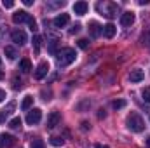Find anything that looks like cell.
I'll list each match as a JSON object with an SVG mask.
<instances>
[{"label":"cell","instance_id":"obj_1","mask_svg":"<svg viewBox=\"0 0 150 148\" xmlns=\"http://www.w3.org/2000/svg\"><path fill=\"white\" fill-rule=\"evenodd\" d=\"M126 125H127V129L133 131V132H142V131L145 129V122H143V118H142L136 111H133V113L127 115Z\"/></svg>","mask_w":150,"mask_h":148},{"label":"cell","instance_id":"obj_2","mask_svg":"<svg viewBox=\"0 0 150 148\" xmlns=\"http://www.w3.org/2000/svg\"><path fill=\"white\" fill-rule=\"evenodd\" d=\"M75 58H77L75 49L65 47V49H61V51L58 52V65H59V66H68V65H72L75 61Z\"/></svg>","mask_w":150,"mask_h":148},{"label":"cell","instance_id":"obj_3","mask_svg":"<svg viewBox=\"0 0 150 148\" xmlns=\"http://www.w3.org/2000/svg\"><path fill=\"white\" fill-rule=\"evenodd\" d=\"M42 120V110L40 108H33V110L28 111V115H26V124L28 125H35Z\"/></svg>","mask_w":150,"mask_h":148},{"label":"cell","instance_id":"obj_4","mask_svg":"<svg viewBox=\"0 0 150 148\" xmlns=\"http://www.w3.org/2000/svg\"><path fill=\"white\" fill-rule=\"evenodd\" d=\"M11 38H12V42L18 44V45H23V44H26V40H28L26 33H25L23 30H14V32L11 33Z\"/></svg>","mask_w":150,"mask_h":148},{"label":"cell","instance_id":"obj_5","mask_svg":"<svg viewBox=\"0 0 150 148\" xmlns=\"http://www.w3.org/2000/svg\"><path fill=\"white\" fill-rule=\"evenodd\" d=\"M59 120H61L59 111H51V113H49V117H47V122H45L47 129H54V127L59 124Z\"/></svg>","mask_w":150,"mask_h":148},{"label":"cell","instance_id":"obj_6","mask_svg":"<svg viewBox=\"0 0 150 148\" xmlns=\"http://www.w3.org/2000/svg\"><path fill=\"white\" fill-rule=\"evenodd\" d=\"M28 19H30V14H28L26 11H18V12H14V14H12V21H14L16 25L28 23Z\"/></svg>","mask_w":150,"mask_h":148},{"label":"cell","instance_id":"obj_7","mask_svg":"<svg viewBox=\"0 0 150 148\" xmlns=\"http://www.w3.org/2000/svg\"><path fill=\"white\" fill-rule=\"evenodd\" d=\"M47 72H49V63H47V61L38 63L37 70H35V78H37V80H42V78L47 75Z\"/></svg>","mask_w":150,"mask_h":148},{"label":"cell","instance_id":"obj_8","mask_svg":"<svg viewBox=\"0 0 150 148\" xmlns=\"http://www.w3.org/2000/svg\"><path fill=\"white\" fill-rule=\"evenodd\" d=\"M101 32H103V26L100 25V23H96V21H91L89 23V35L91 37H100L101 35Z\"/></svg>","mask_w":150,"mask_h":148},{"label":"cell","instance_id":"obj_9","mask_svg":"<svg viewBox=\"0 0 150 148\" xmlns=\"http://www.w3.org/2000/svg\"><path fill=\"white\" fill-rule=\"evenodd\" d=\"M87 9H89V5H87V2H75L74 4V12L77 16H84L86 12H87Z\"/></svg>","mask_w":150,"mask_h":148},{"label":"cell","instance_id":"obj_10","mask_svg":"<svg viewBox=\"0 0 150 148\" xmlns=\"http://www.w3.org/2000/svg\"><path fill=\"white\" fill-rule=\"evenodd\" d=\"M133 23H134V12L127 11V12H124V14L120 16V25H122V26H131Z\"/></svg>","mask_w":150,"mask_h":148},{"label":"cell","instance_id":"obj_11","mask_svg":"<svg viewBox=\"0 0 150 148\" xmlns=\"http://www.w3.org/2000/svg\"><path fill=\"white\" fill-rule=\"evenodd\" d=\"M68 21H70V16L68 14H59V16H56L54 18V26L56 28H63V26H67L68 25Z\"/></svg>","mask_w":150,"mask_h":148},{"label":"cell","instance_id":"obj_12","mask_svg":"<svg viewBox=\"0 0 150 148\" xmlns=\"http://www.w3.org/2000/svg\"><path fill=\"white\" fill-rule=\"evenodd\" d=\"M103 37H107V38H112L115 33H117V28H115V25L113 23H108V25H105L103 26Z\"/></svg>","mask_w":150,"mask_h":148},{"label":"cell","instance_id":"obj_13","mask_svg":"<svg viewBox=\"0 0 150 148\" xmlns=\"http://www.w3.org/2000/svg\"><path fill=\"white\" fill-rule=\"evenodd\" d=\"M16 143V138L14 136H11V134H2L0 136V145H4V147H12Z\"/></svg>","mask_w":150,"mask_h":148},{"label":"cell","instance_id":"obj_14","mask_svg":"<svg viewBox=\"0 0 150 148\" xmlns=\"http://www.w3.org/2000/svg\"><path fill=\"white\" fill-rule=\"evenodd\" d=\"M101 5H103V4H101ZM103 7H107L105 12H103L107 18H113V16H117V5H115V4H105Z\"/></svg>","mask_w":150,"mask_h":148},{"label":"cell","instance_id":"obj_15","mask_svg":"<svg viewBox=\"0 0 150 148\" xmlns=\"http://www.w3.org/2000/svg\"><path fill=\"white\" fill-rule=\"evenodd\" d=\"M143 72L140 70V68H136V70H131V73H129V80L131 82H142L143 80Z\"/></svg>","mask_w":150,"mask_h":148},{"label":"cell","instance_id":"obj_16","mask_svg":"<svg viewBox=\"0 0 150 148\" xmlns=\"http://www.w3.org/2000/svg\"><path fill=\"white\" fill-rule=\"evenodd\" d=\"M19 70H21L23 73H28V72L32 70V61H30L28 58L21 59V61H19Z\"/></svg>","mask_w":150,"mask_h":148},{"label":"cell","instance_id":"obj_17","mask_svg":"<svg viewBox=\"0 0 150 148\" xmlns=\"http://www.w3.org/2000/svg\"><path fill=\"white\" fill-rule=\"evenodd\" d=\"M32 105H33V98H32V96H25V99H23V103H21V110L30 111Z\"/></svg>","mask_w":150,"mask_h":148},{"label":"cell","instance_id":"obj_18","mask_svg":"<svg viewBox=\"0 0 150 148\" xmlns=\"http://www.w3.org/2000/svg\"><path fill=\"white\" fill-rule=\"evenodd\" d=\"M4 52H5L7 59H16V56H18V52H16V49H14L12 45H7V47L4 49Z\"/></svg>","mask_w":150,"mask_h":148},{"label":"cell","instance_id":"obj_19","mask_svg":"<svg viewBox=\"0 0 150 148\" xmlns=\"http://www.w3.org/2000/svg\"><path fill=\"white\" fill-rule=\"evenodd\" d=\"M14 110V103H11L9 106H7V110H0V122H5V118L9 117V113Z\"/></svg>","mask_w":150,"mask_h":148},{"label":"cell","instance_id":"obj_20","mask_svg":"<svg viewBox=\"0 0 150 148\" xmlns=\"http://www.w3.org/2000/svg\"><path fill=\"white\" fill-rule=\"evenodd\" d=\"M21 124H23V120H21L19 117H14V118H11L9 127H11V129H19V127H21Z\"/></svg>","mask_w":150,"mask_h":148},{"label":"cell","instance_id":"obj_21","mask_svg":"<svg viewBox=\"0 0 150 148\" xmlns=\"http://www.w3.org/2000/svg\"><path fill=\"white\" fill-rule=\"evenodd\" d=\"M56 47H58V38H51V42H49V52L51 54H58Z\"/></svg>","mask_w":150,"mask_h":148},{"label":"cell","instance_id":"obj_22","mask_svg":"<svg viewBox=\"0 0 150 148\" xmlns=\"http://www.w3.org/2000/svg\"><path fill=\"white\" fill-rule=\"evenodd\" d=\"M49 141H51L52 147H61V145H63V138H58V136H52Z\"/></svg>","mask_w":150,"mask_h":148},{"label":"cell","instance_id":"obj_23","mask_svg":"<svg viewBox=\"0 0 150 148\" xmlns=\"http://www.w3.org/2000/svg\"><path fill=\"white\" fill-rule=\"evenodd\" d=\"M40 44H42V38L38 35H33V49H35V52L40 51Z\"/></svg>","mask_w":150,"mask_h":148},{"label":"cell","instance_id":"obj_24","mask_svg":"<svg viewBox=\"0 0 150 148\" xmlns=\"http://www.w3.org/2000/svg\"><path fill=\"white\" fill-rule=\"evenodd\" d=\"M112 106L115 108V110H120V108L126 106V101H124V99H115V101L112 103Z\"/></svg>","mask_w":150,"mask_h":148},{"label":"cell","instance_id":"obj_25","mask_svg":"<svg viewBox=\"0 0 150 148\" xmlns=\"http://www.w3.org/2000/svg\"><path fill=\"white\" fill-rule=\"evenodd\" d=\"M77 45H79L80 49H87V47H89V40H87V38H79V40H77Z\"/></svg>","mask_w":150,"mask_h":148},{"label":"cell","instance_id":"obj_26","mask_svg":"<svg viewBox=\"0 0 150 148\" xmlns=\"http://www.w3.org/2000/svg\"><path fill=\"white\" fill-rule=\"evenodd\" d=\"M30 147L32 148H45V145H44V141H42V140H33V141H32V145H30Z\"/></svg>","mask_w":150,"mask_h":148},{"label":"cell","instance_id":"obj_27","mask_svg":"<svg viewBox=\"0 0 150 148\" xmlns=\"http://www.w3.org/2000/svg\"><path fill=\"white\" fill-rule=\"evenodd\" d=\"M28 25H30V30H32L33 33H35V32L38 30V28H37V21H35V19L32 18V16H30V19H28Z\"/></svg>","mask_w":150,"mask_h":148},{"label":"cell","instance_id":"obj_28","mask_svg":"<svg viewBox=\"0 0 150 148\" xmlns=\"http://www.w3.org/2000/svg\"><path fill=\"white\" fill-rule=\"evenodd\" d=\"M142 96H143V99H145L147 103H150V87H145V89L142 91Z\"/></svg>","mask_w":150,"mask_h":148},{"label":"cell","instance_id":"obj_29","mask_svg":"<svg viewBox=\"0 0 150 148\" xmlns=\"http://www.w3.org/2000/svg\"><path fill=\"white\" fill-rule=\"evenodd\" d=\"M143 44H145V45H150V28L143 33Z\"/></svg>","mask_w":150,"mask_h":148},{"label":"cell","instance_id":"obj_30","mask_svg":"<svg viewBox=\"0 0 150 148\" xmlns=\"http://www.w3.org/2000/svg\"><path fill=\"white\" fill-rule=\"evenodd\" d=\"M2 5H4L5 9H12V7H14V2H12V0H4Z\"/></svg>","mask_w":150,"mask_h":148},{"label":"cell","instance_id":"obj_31","mask_svg":"<svg viewBox=\"0 0 150 148\" xmlns=\"http://www.w3.org/2000/svg\"><path fill=\"white\" fill-rule=\"evenodd\" d=\"M12 84H14V89H21V80L14 78V80H12Z\"/></svg>","mask_w":150,"mask_h":148},{"label":"cell","instance_id":"obj_32","mask_svg":"<svg viewBox=\"0 0 150 148\" xmlns=\"http://www.w3.org/2000/svg\"><path fill=\"white\" fill-rule=\"evenodd\" d=\"M5 98H7V94H5V91H4V89H0V103H2V101H4Z\"/></svg>","mask_w":150,"mask_h":148},{"label":"cell","instance_id":"obj_33","mask_svg":"<svg viewBox=\"0 0 150 148\" xmlns=\"http://www.w3.org/2000/svg\"><path fill=\"white\" fill-rule=\"evenodd\" d=\"M98 117H100V118H105V117H107V113H105V110H100V113H98Z\"/></svg>","mask_w":150,"mask_h":148},{"label":"cell","instance_id":"obj_34","mask_svg":"<svg viewBox=\"0 0 150 148\" xmlns=\"http://www.w3.org/2000/svg\"><path fill=\"white\" fill-rule=\"evenodd\" d=\"M79 30H80V25H75L74 28H72V33H77Z\"/></svg>","mask_w":150,"mask_h":148},{"label":"cell","instance_id":"obj_35","mask_svg":"<svg viewBox=\"0 0 150 148\" xmlns=\"http://www.w3.org/2000/svg\"><path fill=\"white\" fill-rule=\"evenodd\" d=\"M25 5H33V0H23Z\"/></svg>","mask_w":150,"mask_h":148},{"label":"cell","instance_id":"obj_36","mask_svg":"<svg viewBox=\"0 0 150 148\" xmlns=\"http://www.w3.org/2000/svg\"><path fill=\"white\" fill-rule=\"evenodd\" d=\"M82 129L87 131V129H89V124H87V122H82Z\"/></svg>","mask_w":150,"mask_h":148},{"label":"cell","instance_id":"obj_37","mask_svg":"<svg viewBox=\"0 0 150 148\" xmlns=\"http://www.w3.org/2000/svg\"><path fill=\"white\" fill-rule=\"evenodd\" d=\"M94 148H108V147H107V145H96Z\"/></svg>","mask_w":150,"mask_h":148},{"label":"cell","instance_id":"obj_38","mask_svg":"<svg viewBox=\"0 0 150 148\" xmlns=\"http://www.w3.org/2000/svg\"><path fill=\"white\" fill-rule=\"evenodd\" d=\"M147 147L150 148V136H149V138H147Z\"/></svg>","mask_w":150,"mask_h":148},{"label":"cell","instance_id":"obj_39","mask_svg":"<svg viewBox=\"0 0 150 148\" xmlns=\"http://www.w3.org/2000/svg\"><path fill=\"white\" fill-rule=\"evenodd\" d=\"M2 78H4V72H0V80H2Z\"/></svg>","mask_w":150,"mask_h":148},{"label":"cell","instance_id":"obj_40","mask_svg":"<svg viewBox=\"0 0 150 148\" xmlns=\"http://www.w3.org/2000/svg\"><path fill=\"white\" fill-rule=\"evenodd\" d=\"M0 63H2V59H0Z\"/></svg>","mask_w":150,"mask_h":148}]
</instances>
